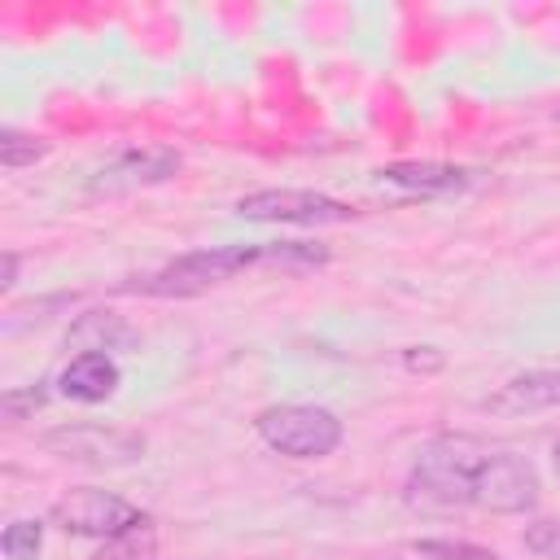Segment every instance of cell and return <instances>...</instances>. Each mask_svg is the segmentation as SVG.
<instances>
[{"instance_id":"obj_1","label":"cell","mask_w":560,"mask_h":560,"mask_svg":"<svg viewBox=\"0 0 560 560\" xmlns=\"http://www.w3.org/2000/svg\"><path fill=\"white\" fill-rule=\"evenodd\" d=\"M538 472L525 455L486 446L477 438L429 442L407 477L411 508H481L516 516L538 503Z\"/></svg>"},{"instance_id":"obj_2","label":"cell","mask_w":560,"mask_h":560,"mask_svg":"<svg viewBox=\"0 0 560 560\" xmlns=\"http://www.w3.org/2000/svg\"><path fill=\"white\" fill-rule=\"evenodd\" d=\"M262 245H210V249H192L171 258L166 267L149 271V276H131L122 289L127 293H149V298H197L249 267H258Z\"/></svg>"},{"instance_id":"obj_3","label":"cell","mask_w":560,"mask_h":560,"mask_svg":"<svg viewBox=\"0 0 560 560\" xmlns=\"http://www.w3.org/2000/svg\"><path fill=\"white\" fill-rule=\"evenodd\" d=\"M254 429H258V438L271 451L289 455V459H324L346 438V424L337 420V411L315 407V402H280V407H267V411H258Z\"/></svg>"},{"instance_id":"obj_4","label":"cell","mask_w":560,"mask_h":560,"mask_svg":"<svg viewBox=\"0 0 560 560\" xmlns=\"http://www.w3.org/2000/svg\"><path fill=\"white\" fill-rule=\"evenodd\" d=\"M52 521H57L66 534L105 538V542L131 538V534H140V529L149 525V516H144L136 503H127V499H118V494H109V490H92V486L61 494V499L52 503Z\"/></svg>"},{"instance_id":"obj_5","label":"cell","mask_w":560,"mask_h":560,"mask_svg":"<svg viewBox=\"0 0 560 560\" xmlns=\"http://www.w3.org/2000/svg\"><path fill=\"white\" fill-rule=\"evenodd\" d=\"M241 219L254 223H298V228H319V223H346L354 219V206L315 192V188H258L236 201Z\"/></svg>"},{"instance_id":"obj_6","label":"cell","mask_w":560,"mask_h":560,"mask_svg":"<svg viewBox=\"0 0 560 560\" xmlns=\"http://www.w3.org/2000/svg\"><path fill=\"white\" fill-rule=\"evenodd\" d=\"M179 171V153L166 144H144V149H122L114 153L96 175H92V192H127V188H149V184H166Z\"/></svg>"},{"instance_id":"obj_7","label":"cell","mask_w":560,"mask_h":560,"mask_svg":"<svg viewBox=\"0 0 560 560\" xmlns=\"http://www.w3.org/2000/svg\"><path fill=\"white\" fill-rule=\"evenodd\" d=\"M481 407H486L490 416H534V411L560 407V372H556V368L521 372V376L503 381Z\"/></svg>"},{"instance_id":"obj_8","label":"cell","mask_w":560,"mask_h":560,"mask_svg":"<svg viewBox=\"0 0 560 560\" xmlns=\"http://www.w3.org/2000/svg\"><path fill=\"white\" fill-rule=\"evenodd\" d=\"M376 175H381V184H394L411 197H455L472 184V175L451 162H389Z\"/></svg>"},{"instance_id":"obj_9","label":"cell","mask_w":560,"mask_h":560,"mask_svg":"<svg viewBox=\"0 0 560 560\" xmlns=\"http://www.w3.org/2000/svg\"><path fill=\"white\" fill-rule=\"evenodd\" d=\"M118 363L109 359V354H101V350H88V354H74L66 368H61V376H57V385H61V394L66 398H74V402H105L114 389H118Z\"/></svg>"},{"instance_id":"obj_10","label":"cell","mask_w":560,"mask_h":560,"mask_svg":"<svg viewBox=\"0 0 560 560\" xmlns=\"http://www.w3.org/2000/svg\"><path fill=\"white\" fill-rule=\"evenodd\" d=\"M131 341H136V332H131L118 315H109V311L79 315V324L70 328V346H83L79 354H88V350L109 354V350H122V346H131Z\"/></svg>"},{"instance_id":"obj_11","label":"cell","mask_w":560,"mask_h":560,"mask_svg":"<svg viewBox=\"0 0 560 560\" xmlns=\"http://www.w3.org/2000/svg\"><path fill=\"white\" fill-rule=\"evenodd\" d=\"M328 262V245H311V241H280V245H262L258 267H280V271H315Z\"/></svg>"},{"instance_id":"obj_12","label":"cell","mask_w":560,"mask_h":560,"mask_svg":"<svg viewBox=\"0 0 560 560\" xmlns=\"http://www.w3.org/2000/svg\"><path fill=\"white\" fill-rule=\"evenodd\" d=\"M39 547H44V525L31 521V516L4 525V534H0V551H4V560H35Z\"/></svg>"},{"instance_id":"obj_13","label":"cell","mask_w":560,"mask_h":560,"mask_svg":"<svg viewBox=\"0 0 560 560\" xmlns=\"http://www.w3.org/2000/svg\"><path fill=\"white\" fill-rule=\"evenodd\" d=\"M48 153V144L39 140V136H26V131H0V162H4V171H22V166H31V162H39Z\"/></svg>"},{"instance_id":"obj_14","label":"cell","mask_w":560,"mask_h":560,"mask_svg":"<svg viewBox=\"0 0 560 560\" xmlns=\"http://www.w3.org/2000/svg\"><path fill=\"white\" fill-rule=\"evenodd\" d=\"M411 547L424 560H499L494 551H486L477 542H451V538H416Z\"/></svg>"},{"instance_id":"obj_15","label":"cell","mask_w":560,"mask_h":560,"mask_svg":"<svg viewBox=\"0 0 560 560\" xmlns=\"http://www.w3.org/2000/svg\"><path fill=\"white\" fill-rule=\"evenodd\" d=\"M525 547L542 560H560V521H538L525 529Z\"/></svg>"},{"instance_id":"obj_16","label":"cell","mask_w":560,"mask_h":560,"mask_svg":"<svg viewBox=\"0 0 560 560\" xmlns=\"http://www.w3.org/2000/svg\"><path fill=\"white\" fill-rule=\"evenodd\" d=\"M44 389L39 385H26V389H4V416L9 420H26V411H35V407H44Z\"/></svg>"},{"instance_id":"obj_17","label":"cell","mask_w":560,"mask_h":560,"mask_svg":"<svg viewBox=\"0 0 560 560\" xmlns=\"http://www.w3.org/2000/svg\"><path fill=\"white\" fill-rule=\"evenodd\" d=\"M402 363H407V368H429V372H433V368H442V354H438L433 346H411V350L402 354Z\"/></svg>"},{"instance_id":"obj_18","label":"cell","mask_w":560,"mask_h":560,"mask_svg":"<svg viewBox=\"0 0 560 560\" xmlns=\"http://www.w3.org/2000/svg\"><path fill=\"white\" fill-rule=\"evenodd\" d=\"M13 284H18V254H13V249H4V276H0V289L9 293Z\"/></svg>"},{"instance_id":"obj_19","label":"cell","mask_w":560,"mask_h":560,"mask_svg":"<svg viewBox=\"0 0 560 560\" xmlns=\"http://www.w3.org/2000/svg\"><path fill=\"white\" fill-rule=\"evenodd\" d=\"M551 459H556V472H560V438H556V446H551Z\"/></svg>"}]
</instances>
